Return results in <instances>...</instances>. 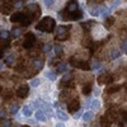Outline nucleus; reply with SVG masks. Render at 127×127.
<instances>
[{"instance_id": "1", "label": "nucleus", "mask_w": 127, "mask_h": 127, "mask_svg": "<svg viewBox=\"0 0 127 127\" xmlns=\"http://www.w3.org/2000/svg\"><path fill=\"white\" fill-rule=\"evenodd\" d=\"M55 27H56L55 19L51 18V17H45L43 19H41V22L36 26V29L41 31V32H47V33H51V32H54Z\"/></svg>"}, {"instance_id": "25", "label": "nucleus", "mask_w": 127, "mask_h": 127, "mask_svg": "<svg viewBox=\"0 0 127 127\" xmlns=\"http://www.w3.org/2000/svg\"><path fill=\"white\" fill-rule=\"evenodd\" d=\"M120 89H121V85H113V87L108 88L107 93H109V94H112V93H117Z\"/></svg>"}, {"instance_id": "13", "label": "nucleus", "mask_w": 127, "mask_h": 127, "mask_svg": "<svg viewBox=\"0 0 127 127\" xmlns=\"http://www.w3.org/2000/svg\"><path fill=\"white\" fill-rule=\"evenodd\" d=\"M34 117H36V120L37 121H39V122H45L46 121V113L42 111V109H38L36 113H34Z\"/></svg>"}, {"instance_id": "36", "label": "nucleus", "mask_w": 127, "mask_h": 127, "mask_svg": "<svg viewBox=\"0 0 127 127\" xmlns=\"http://www.w3.org/2000/svg\"><path fill=\"white\" fill-rule=\"evenodd\" d=\"M42 50H43V52H48V51L52 50V45L51 43H46L43 47H42Z\"/></svg>"}, {"instance_id": "15", "label": "nucleus", "mask_w": 127, "mask_h": 127, "mask_svg": "<svg viewBox=\"0 0 127 127\" xmlns=\"http://www.w3.org/2000/svg\"><path fill=\"white\" fill-rule=\"evenodd\" d=\"M75 67L81 69V70H90V69H92L90 65H89V62H87V61H78V64H76Z\"/></svg>"}, {"instance_id": "34", "label": "nucleus", "mask_w": 127, "mask_h": 127, "mask_svg": "<svg viewBox=\"0 0 127 127\" xmlns=\"http://www.w3.org/2000/svg\"><path fill=\"white\" fill-rule=\"evenodd\" d=\"M100 66H102V64H100L99 61H94L92 65H90V67H92L93 70H97V69H99Z\"/></svg>"}, {"instance_id": "32", "label": "nucleus", "mask_w": 127, "mask_h": 127, "mask_svg": "<svg viewBox=\"0 0 127 127\" xmlns=\"http://www.w3.org/2000/svg\"><path fill=\"white\" fill-rule=\"evenodd\" d=\"M14 62V55H9L5 60V64H8V65H13Z\"/></svg>"}, {"instance_id": "38", "label": "nucleus", "mask_w": 127, "mask_h": 127, "mask_svg": "<svg viewBox=\"0 0 127 127\" xmlns=\"http://www.w3.org/2000/svg\"><path fill=\"white\" fill-rule=\"evenodd\" d=\"M12 3H13V6L19 8V6H22V3H23V1H12Z\"/></svg>"}, {"instance_id": "31", "label": "nucleus", "mask_w": 127, "mask_h": 127, "mask_svg": "<svg viewBox=\"0 0 127 127\" xmlns=\"http://www.w3.org/2000/svg\"><path fill=\"white\" fill-rule=\"evenodd\" d=\"M1 95H3V99H9L13 95V92L12 90H5L4 94H1Z\"/></svg>"}, {"instance_id": "9", "label": "nucleus", "mask_w": 127, "mask_h": 127, "mask_svg": "<svg viewBox=\"0 0 127 127\" xmlns=\"http://www.w3.org/2000/svg\"><path fill=\"white\" fill-rule=\"evenodd\" d=\"M13 9V3L12 1H1V13L8 15L10 14V12H12Z\"/></svg>"}, {"instance_id": "19", "label": "nucleus", "mask_w": 127, "mask_h": 127, "mask_svg": "<svg viewBox=\"0 0 127 127\" xmlns=\"http://www.w3.org/2000/svg\"><path fill=\"white\" fill-rule=\"evenodd\" d=\"M95 24V22L94 20H87V22H84V23H81L80 26H81V28L83 29H85V31H89L93 26Z\"/></svg>"}, {"instance_id": "22", "label": "nucleus", "mask_w": 127, "mask_h": 127, "mask_svg": "<svg viewBox=\"0 0 127 127\" xmlns=\"http://www.w3.org/2000/svg\"><path fill=\"white\" fill-rule=\"evenodd\" d=\"M22 113L26 116V117H29V116L32 114V109H31V107H28V105H24V107L22 108Z\"/></svg>"}, {"instance_id": "23", "label": "nucleus", "mask_w": 127, "mask_h": 127, "mask_svg": "<svg viewBox=\"0 0 127 127\" xmlns=\"http://www.w3.org/2000/svg\"><path fill=\"white\" fill-rule=\"evenodd\" d=\"M100 12H102V8H94V9H92L90 10V14L93 15V17H98V15H100Z\"/></svg>"}, {"instance_id": "26", "label": "nucleus", "mask_w": 127, "mask_h": 127, "mask_svg": "<svg viewBox=\"0 0 127 127\" xmlns=\"http://www.w3.org/2000/svg\"><path fill=\"white\" fill-rule=\"evenodd\" d=\"M121 56V52L118 51V50H113L112 52H111V59L112 60H114V59H118Z\"/></svg>"}, {"instance_id": "4", "label": "nucleus", "mask_w": 127, "mask_h": 127, "mask_svg": "<svg viewBox=\"0 0 127 127\" xmlns=\"http://www.w3.org/2000/svg\"><path fill=\"white\" fill-rule=\"evenodd\" d=\"M34 45H36V36H34V33L29 32V33L26 34V38H24V42H23V47L29 50V48L33 47Z\"/></svg>"}, {"instance_id": "20", "label": "nucleus", "mask_w": 127, "mask_h": 127, "mask_svg": "<svg viewBox=\"0 0 127 127\" xmlns=\"http://www.w3.org/2000/svg\"><path fill=\"white\" fill-rule=\"evenodd\" d=\"M67 70V64H65V62H60L59 64V65H57V72L59 74H64V72H65Z\"/></svg>"}, {"instance_id": "33", "label": "nucleus", "mask_w": 127, "mask_h": 127, "mask_svg": "<svg viewBox=\"0 0 127 127\" xmlns=\"http://www.w3.org/2000/svg\"><path fill=\"white\" fill-rule=\"evenodd\" d=\"M20 33H22V29H20V28H13V31H12L13 37H18Z\"/></svg>"}, {"instance_id": "6", "label": "nucleus", "mask_w": 127, "mask_h": 127, "mask_svg": "<svg viewBox=\"0 0 127 127\" xmlns=\"http://www.w3.org/2000/svg\"><path fill=\"white\" fill-rule=\"evenodd\" d=\"M79 108H80V103H79V100L75 98V99H71L69 103H67V111L70 112V113H76L78 111H79Z\"/></svg>"}, {"instance_id": "28", "label": "nucleus", "mask_w": 127, "mask_h": 127, "mask_svg": "<svg viewBox=\"0 0 127 127\" xmlns=\"http://www.w3.org/2000/svg\"><path fill=\"white\" fill-rule=\"evenodd\" d=\"M113 23H114V17H108L107 19H105V27L107 28H109Z\"/></svg>"}, {"instance_id": "39", "label": "nucleus", "mask_w": 127, "mask_h": 127, "mask_svg": "<svg viewBox=\"0 0 127 127\" xmlns=\"http://www.w3.org/2000/svg\"><path fill=\"white\" fill-rule=\"evenodd\" d=\"M45 5L46 6H52V5H54V1H52V0H46V1H45Z\"/></svg>"}, {"instance_id": "21", "label": "nucleus", "mask_w": 127, "mask_h": 127, "mask_svg": "<svg viewBox=\"0 0 127 127\" xmlns=\"http://www.w3.org/2000/svg\"><path fill=\"white\" fill-rule=\"evenodd\" d=\"M45 76H46L47 79H50L51 81H55V80H56V78H57L56 74H55V72H52V71H50V70L45 72Z\"/></svg>"}, {"instance_id": "16", "label": "nucleus", "mask_w": 127, "mask_h": 127, "mask_svg": "<svg viewBox=\"0 0 127 127\" xmlns=\"http://www.w3.org/2000/svg\"><path fill=\"white\" fill-rule=\"evenodd\" d=\"M93 116H94L93 111H87V112H84V113H83L81 120H83L84 122H88V121H90V120L93 118Z\"/></svg>"}, {"instance_id": "42", "label": "nucleus", "mask_w": 127, "mask_h": 127, "mask_svg": "<svg viewBox=\"0 0 127 127\" xmlns=\"http://www.w3.org/2000/svg\"><path fill=\"white\" fill-rule=\"evenodd\" d=\"M74 117H75V118H80V113L76 112V114H74Z\"/></svg>"}, {"instance_id": "12", "label": "nucleus", "mask_w": 127, "mask_h": 127, "mask_svg": "<svg viewBox=\"0 0 127 127\" xmlns=\"http://www.w3.org/2000/svg\"><path fill=\"white\" fill-rule=\"evenodd\" d=\"M66 10L69 13H75V12H78L79 10V4H78V1H70L69 4H67V6H66Z\"/></svg>"}, {"instance_id": "30", "label": "nucleus", "mask_w": 127, "mask_h": 127, "mask_svg": "<svg viewBox=\"0 0 127 127\" xmlns=\"http://www.w3.org/2000/svg\"><path fill=\"white\" fill-rule=\"evenodd\" d=\"M29 84H31V87H33V88H37V87L39 85V79H38V78H34V79H32Z\"/></svg>"}, {"instance_id": "29", "label": "nucleus", "mask_w": 127, "mask_h": 127, "mask_svg": "<svg viewBox=\"0 0 127 127\" xmlns=\"http://www.w3.org/2000/svg\"><path fill=\"white\" fill-rule=\"evenodd\" d=\"M54 50H55L56 56H61V55H62V48H61L60 45H55V46H54Z\"/></svg>"}, {"instance_id": "11", "label": "nucleus", "mask_w": 127, "mask_h": 127, "mask_svg": "<svg viewBox=\"0 0 127 127\" xmlns=\"http://www.w3.org/2000/svg\"><path fill=\"white\" fill-rule=\"evenodd\" d=\"M43 65H45L43 59L37 57V59H34V60H33V67H34V70H36V71L42 70V69H43Z\"/></svg>"}, {"instance_id": "3", "label": "nucleus", "mask_w": 127, "mask_h": 127, "mask_svg": "<svg viewBox=\"0 0 127 127\" xmlns=\"http://www.w3.org/2000/svg\"><path fill=\"white\" fill-rule=\"evenodd\" d=\"M60 88H64V89H74L75 88V84L72 81L71 74H65L64 75V78L61 79V83H60Z\"/></svg>"}, {"instance_id": "41", "label": "nucleus", "mask_w": 127, "mask_h": 127, "mask_svg": "<svg viewBox=\"0 0 127 127\" xmlns=\"http://www.w3.org/2000/svg\"><path fill=\"white\" fill-rule=\"evenodd\" d=\"M120 127H127V120H126V121H121Z\"/></svg>"}, {"instance_id": "24", "label": "nucleus", "mask_w": 127, "mask_h": 127, "mask_svg": "<svg viewBox=\"0 0 127 127\" xmlns=\"http://www.w3.org/2000/svg\"><path fill=\"white\" fill-rule=\"evenodd\" d=\"M0 37H1V41H3V39H4V41H8V38H9V32L5 31V29H1V32H0Z\"/></svg>"}, {"instance_id": "7", "label": "nucleus", "mask_w": 127, "mask_h": 127, "mask_svg": "<svg viewBox=\"0 0 127 127\" xmlns=\"http://www.w3.org/2000/svg\"><path fill=\"white\" fill-rule=\"evenodd\" d=\"M28 93H29V87H28V85H20V87L17 89V92H15L17 97L23 98V99L28 97Z\"/></svg>"}, {"instance_id": "35", "label": "nucleus", "mask_w": 127, "mask_h": 127, "mask_svg": "<svg viewBox=\"0 0 127 127\" xmlns=\"http://www.w3.org/2000/svg\"><path fill=\"white\" fill-rule=\"evenodd\" d=\"M18 109H19V107H18V104H13L12 107H10V113H12V114H17Z\"/></svg>"}, {"instance_id": "5", "label": "nucleus", "mask_w": 127, "mask_h": 127, "mask_svg": "<svg viewBox=\"0 0 127 127\" xmlns=\"http://www.w3.org/2000/svg\"><path fill=\"white\" fill-rule=\"evenodd\" d=\"M97 81H98V84H111V83H113V75L112 74H102V75H99L98 76V79H97Z\"/></svg>"}, {"instance_id": "17", "label": "nucleus", "mask_w": 127, "mask_h": 127, "mask_svg": "<svg viewBox=\"0 0 127 127\" xmlns=\"http://www.w3.org/2000/svg\"><path fill=\"white\" fill-rule=\"evenodd\" d=\"M83 18V12L81 10H78L75 13H70V20H79Z\"/></svg>"}, {"instance_id": "18", "label": "nucleus", "mask_w": 127, "mask_h": 127, "mask_svg": "<svg viewBox=\"0 0 127 127\" xmlns=\"http://www.w3.org/2000/svg\"><path fill=\"white\" fill-rule=\"evenodd\" d=\"M71 95H70V92L67 90V89H65L64 92H61V94H60V99L61 100H65V102H70V98Z\"/></svg>"}, {"instance_id": "2", "label": "nucleus", "mask_w": 127, "mask_h": 127, "mask_svg": "<svg viewBox=\"0 0 127 127\" xmlns=\"http://www.w3.org/2000/svg\"><path fill=\"white\" fill-rule=\"evenodd\" d=\"M70 28H71L70 26H60V27H57L55 38L57 41H65V39H67L70 37V33H69Z\"/></svg>"}, {"instance_id": "37", "label": "nucleus", "mask_w": 127, "mask_h": 127, "mask_svg": "<svg viewBox=\"0 0 127 127\" xmlns=\"http://www.w3.org/2000/svg\"><path fill=\"white\" fill-rule=\"evenodd\" d=\"M10 125H12L10 120H1V126L3 127H10Z\"/></svg>"}, {"instance_id": "27", "label": "nucleus", "mask_w": 127, "mask_h": 127, "mask_svg": "<svg viewBox=\"0 0 127 127\" xmlns=\"http://www.w3.org/2000/svg\"><path fill=\"white\" fill-rule=\"evenodd\" d=\"M92 108H93V109H99V108H100V102H99L98 99L92 100Z\"/></svg>"}, {"instance_id": "40", "label": "nucleus", "mask_w": 127, "mask_h": 127, "mask_svg": "<svg viewBox=\"0 0 127 127\" xmlns=\"http://www.w3.org/2000/svg\"><path fill=\"white\" fill-rule=\"evenodd\" d=\"M122 50L125 51V54H127V41L123 42V45H122Z\"/></svg>"}, {"instance_id": "10", "label": "nucleus", "mask_w": 127, "mask_h": 127, "mask_svg": "<svg viewBox=\"0 0 127 127\" xmlns=\"http://www.w3.org/2000/svg\"><path fill=\"white\" fill-rule=\"evenodd\" d=\"M23 15H24V13H20V12L13 13L12 17H10V22L12 23H20L23 19Z\"/></svg>"}, {"instance_id": "14", "label": "nucleus", "mask_w": 127, "mask_h": 127, "mask_svg": "<svg viewBox=\"0 0 127 127\" xmlns=\"http://www.w3.org/2000/svg\"><path fill=\"white\" fill-rule=\"evenodd\" d=\"M92 90H93L92 83H85V84L83 85V94H84V95H87V97H88V95L92 93Z\"/></svg>"}, {"instance_id": "43", "label": "nucleus", "mask_w": 127, "mask_h": 127, "mask_svg": "<svg viewBox=\"0 0 127 127\" xmlns=\"http://www.w3.org/2000/svg\"><path fill=\"white\" fill-rule=\"evenodd\" d=\"M56 127H65V126H64L62 123H57V125H56Z\"/></svg>"}, {"instance_id": "8", "label": "nucleus", "mask_w": 127, "mask_h": 127, "mask_svg": "<svg viewBox=\"0 0 127 127\" xmlns=\"http://www.w3.org/2000/svg\"><path fill=\"white\" fill-rule=\"evenodd\" d=\"M54 107L56 108V116H57V117H59L60 120H62V121H67V120H69V116H67L65 112H64V111L61 109V107L59 105V103H57V102L54 104Z\"/></svg>"}]
</instances>
